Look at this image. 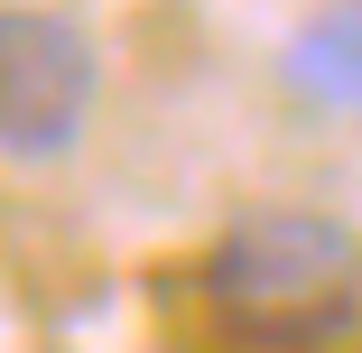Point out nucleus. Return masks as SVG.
<instances>
[{"label": "nucleus", "mask_w": 362, "mask_h": 353, "mask_svg": "<svg viewBox=\"0 0 362 353\" xmlns=\"http://www.w3.org/2000/svg\"><path fill=\"white\" fill-rule=\"evenodd\" d=\"M204 307L251 353H334L362 325V233L325 204H251L204 251Z\"/></svg>", "instance_id": "obj_1"}, {"label": "nucleus", "mask_w": 362, "mask_h": 353, "mask_svg": "<svg viewBox=\"0 0 362 353\" xmlns=\"http://www.w3.org/2000/svg\"><path fill=\"white\" fill-rule=\"evenodd\" d=\"M93 112H103V56L84 19L0 0V158L47 168L93 130Z\"/></svg>", "instance_id": "obj_2"}, {"label": "nucleus", "mask_w": 362, "mask_h": 353, "mask_svg": "<svg viewBox=\"0 0 362 353\" xmlns=\"http://www.w3.org/2000/svg\"><path fill=\"white\" fill-rule=\"evenodd\" d=\"M288 84L325 112H362V10H334L316 28H298L288 47Z\"/></svg>", "instance_id": "obj_3"}]
</instances>
